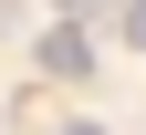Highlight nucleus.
Here are the masks:
<instances>
[{
  "mask_svg": "<svg viewBox=\"0 0 146 135\" xmlns=\"http://www.w3.org/2000/svg\"><path fill=\"white\" fill-rule=\"evenodd\" d=\"M125 42H146V0H125Z\"/></svg>",
  "mask_w": 146,
  "mask_h": 135,
  "instance_id": "2",
  "label": "nucleus"
},
{
  "mask_svg": "<svg viewBox=\"0 0 146 135\" xmlns=\"http://www.w3.org/2000/svg\"><path fill=\"white\" fill-rule=\"evenodd\" d=\"M52 135H104V125H84V114H73V125H52Z\"/></svg>",
  "mask_w": 146,
  "mask_h": 135,
  "instance_id": "3",
  "label": "nucleus"
},
{
  "mask_svg": "<svg viewBox=\"0 0 146 135\" xmlns=\"http://www.w3.org/2000/svg\"><path fill=\"white\" fill-rule=\"evenodd\" d=\"M42 63H52V73H84V63H94V42H84L73 21H52V31H42Z\"/></svg>",
  "mask_w": 146,
  "mask_h": 135,
  "instance_id": "1",
  "label": "nucleus"
}]
</instances>
